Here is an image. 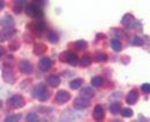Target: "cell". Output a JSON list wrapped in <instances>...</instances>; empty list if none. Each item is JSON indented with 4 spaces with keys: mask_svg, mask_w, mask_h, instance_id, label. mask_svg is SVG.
Returning <instances> with one entry per match:
<instances>
[{
    "mask_svg": "<svg viewBox=\"0 0 150 122\" xmlns=\"http://www.w3.org/2000/svg\"><path fill=\"white\" fill-rule=\"evenodd\" d=\"M33 96H34L36 100H39L40 102H45L48 101L49 98V90L46 87L45 83H39L36 84L33 90Z\"/></svg>",
    "mask_w": 150,
    "mask_h": 122,
    "instance_id": "obj_1",
    "label": "cell"
},
{
    "mask_svg": "<svg viewBox=\"0 0 150 122\" xmlns=\"http://www.w3.org/2000/svg\"><path fill=\"white\" fill-rule=\"evenodd\" d=\"M110 47L112 48V50H115V52H121V49H123V44H121L120 40L116 39V38L110 40Z\"/></svg>",
    "mask_w": 150,
    "mask_h": 122,
    "instance_id": "obj_20",
    "label": "cell"
},
{
    "mask_svg": "<svg viewBox=\"0 0 150 122\" xmlns=\"http://www.w3.org/2000/svg\"><path fill=\"white\" fill-rule=\"evenodd\" d=\"M120 110H121V106H120V103H119V102H114V103H111L110 107H109V111L111 112L112 115L119 113Z\"/></svg>",
    "mask_w": 150,
    "mask_h": 122,
    "instance_id": "obj_23",
    "label": "cell"
},
{
    "mask_svg": "<svg viewBox=\"0 0 150 122\" xmlns=\"http://www.w3.org/2000/svg\"><path fill=\"white\" fill-rule=\"evenodd\" d=\"M19 71L24 74H30L33 72V65L30 64L29 60L23 59V60H20V63H19Z\"/></svg>",
    "mask_w": 150,
    "mask_h": 122,
    "instance_id": "obj_11",
    "label": "cell"
},
{
    "mask_svg": "<svg viewBox=\"0 0 150 122\" xmlns=\"http://www.w3.org/2000/svg\"><path fill=\"white\" fill-rule=\"evenodd\" d=\"M41 122H48V121H46V120H43V121H41Z\"/></svg>",
    "mask_w": 150,
    "mask_h": 122,
    "instance_id": "obj_40",
    "label": "cell"
},
{
    "mask_svg": "<svg viewBox=\"0 0 150 122\" xmlns=\"http://www.w3.org/2000/svg\"><path fill=\"white\" fill-rule=\"evenodd\" d=\"M48 40L50 42L51 44H56L59 42V34L55 30H50L48 33Z\"/></svg>",
    "mask_w": 150,
    "mask_h": 122,
    "instance_id": "obj_21",
    "label": "cell"
},
{
    "mask_svg": "<svg viewBox=\"0 0 150 122\" xmlns=\"http://www.w3.org/2000/svg\"><path fill=\"white\" fill-rule=\"evenodd\" d=\"M3 54H4V48H3V47H0V57H1Z\"/></svg>",
    "mask_w": 150,
    "mask_h": 122,
    "instance_id": "obj_38",
    "label": "cell"
},
{
    "mask_svg": "<svg viewBox=\"0 0 150 122\" xmlns=\"http://www.w3.org/2000/svg\"><path fill=\"white\" fill-rule=\"evenodd\" d=\"M79 64H80L81 67H89V65L91 64V58L89 57V55H84V57L79 60Z\"/></svg>",
    "mask_w": 150,
    "mask_h": 122,
    "instance_id": "obj_24",
    "label": "cell"
},
{
    "mask_svg": "<svg viewBox=\"0 0 150 122\" xmlns=\"http://www.w3.org/2000/svg\"><path fill=\"white\" fill-rule=\"evenodd\" d=\"M34 4L38 5V6H40V5H44L45 1H43V0H38V1H34Z\"/></svg>",
    "mask_w": 150,
    "mask_h": 122,
    "instance_id": "obj_36",
    "label": "cell"
},
{
    "mask_svg": "<svg viewBox=\"0 0 150 122\" xmlns=\"http://www.w3.org/2000/svg\"><path fill=\"white\" fill-rule=\"evenodd\" d=\"M142 91L144 92V93H150V83H144L143 86H142Z\"/></svg>",
    "mask_w": 150,
    "mask_h": 122,
    "instance_id": "obj_34",
    "label": "cell"
},
{
    "mask_svg": "<svg viewBox=\"0 0 150 122\" xmlns=\"http://www.w3.org/2000/svg\"><path fill=\"white\" fill-rule=\"evenodd\" d=\"M1 107H3V101L0 100V108H1Z\"/></svg>",
    "mask_w": 150,
    "mask_h": 122,
    "instance_id": "obj_39",
    "label": "cell"
},
{
    "mask_svg": "<svg viewBox=\"0 0 150 122\" xmlns=\"http://www.w3.org/2000/svg\"><path fill=\"white\" fill-rule=\"evenodd\" d=\"M89 107V101L83 97H78L74 100V108L76 110H85Z\"/></svg>",
    "mask_w": 150,
    "mask_h": 122,
    "instance_id": "obj_12",
    "label": "cell"
},
{
    "mask_svg": "<svg viewBox=\"0 0 150 122\" xmlns=\"http://www.w3.org/2000/svg\"><path fill=\"white\" fill-rule=\"evenodd\" d=\"M70 100V93L68 91H64V90H60L56 92L55 95V102L58 105H64Z\"/></svg>",
    "mask_w": 150,
    "mask_h": 122,
    "instance_id": "obj_6",
    "label": "cell"
},
{
    "mask_svg": "<svg viewBox=\"0 0 150 122\" xmlns=\"http://www.w3.org/2000/svg\"><path fill=\"white\" fill-rule=\"evenodd\" d=\"M46 50H48V48H46V45L44 43H35L34 48H33V52H34V54H36V55L44 54Z\"/></svg>",
    "mask_w": 150,
    "mask_h": 122,
    "instance_id": "obj_16",
    "label": "cell"
},
{
    "mask_svg": "<svg viewBox=\"0 0 150 122\" xmlns=\"http://www.w3.org/2000/svg\"><path fill=\"white\" fill-rule=\"evenodd\" d=\"M4 5H5V4H4V1H1V0H0V10H3V9H4Z\"/></svg>",
    "mask_w": 150,
    "mask_h": 122,
    "instance_id": "obj_37",
    "label": "cell"
},
{
    "mask_svg": "<svg viewBox=\"0 0 150 122\" xmlns=\"http://www.w3.org/2000/svg\"><path fill=\"white\" fill-rule=\"evenodd\" d=\"M114 122H120V121H114Z\"/></svg>",
    "mask_w": 150,
    "mask_h": 122,
    "instance_id": "obj_41",
    "label": "cell"
},
{
    "mask_svg": "<svg viewBox=\"0 0 150 122\" xmlns=\"http://www.w3.org/2000/svg\"><path fill=\"white\" fill-rule=\"evenodd\" d=\"M93 117H94V120L98 121V122H100V121L104 120V117H105V111H104V108H103V106L96 105L95 107H94Z\"/></svg>",
    "mask_w": 150,
    "mask_h": 122,
    "instance_id": "obj_9",
    "label": "cell"
},
{
    "mask_svg": "<svg viewBox=\"0 0 150 122\" xmlns=\"http://www.w3.org/2000/svg\"><path fill=\"white\" fill-rule=\"evenodd\" d=\"M126 103H129V105H135V103L138 102L139 100V93L137 90H131L128 95H126Z\"/></svg>",
    "mask_w": 150,
    "mask_h": 122,
    "instance_id": "obj_15",
    "label": "cell"
},
{
    "mask_svg": "<svg viewBox=\"0 0 150 122\" xmlns=\"http://www.w3.org/2000/svg\"><path fill=\"white\" fill-rule=\"evenodd\" d=\"M16 35V30L14 28H9V29H3L0 30V42L10 40Z\"/></svg>",
    "mask_w": 150,
    "mask_h": 122,
    "instance_id": "obj_8",
    "label": "cell"
},
{
    "mask_svg": "<svg viewBox=\"0 0 150 122\" xmlns=\"http://www.w3.org/2000/svg\"><path fill=\"white\" fill-rule=\"evenodd\" d=\"M46 83H48L49 86H51V87H58L60 84V77L55 76V74H53V76H49L48 79H46Z\"/></svg>",
    "mask_w": 150,
    "mask_h": 122,
    "instance_id": "obj_18",
    "label": "cell"
},
{
    "mask_svg": "<svg viewBox=\"0 0 150 122\" xmlns=\"http://www.w3.org/2000/svg\"><path fill=\"white\" fill-rule=\"evenodd\" d=\"M38 67H39V69L43 71V72L49 71V69L51 68V60L48 57H41L39 63H38Z\"/></svg>",
    "mask_w": 150,
    "mask_h": 122,
    "instance_id": "obj_13",
    "label": "cell"
},
{
    "mask_svg": "<svg viewBox=\"0 0 150 122\" xmlns=\"http://www.w3.org/2000/svg\"><path fill=\"white\" fill-rule=\"evenodd\" d=\"M8 106L11 107V108H21V107L25 106V98L21 95H14L8 100Z\"/></svg>",
    "mask_w": 150,
    "mask_h": 122,
    "instance_id": "obj_4",
    "label": "cell"
},
{
    "mask_svg": "<svg viewBox=\"0 0 150 122\" xmlns=\"http://www.w3.org/2000/svg\"><path fill=\"white\" fill-rule=\"evenodd\" d=\"M0 25H1L4 29H9V28L14 27V19L11 15H4L1 19H0Z\"/></svg>",
    "mask_w": 150,
    "mask_h": 122,
    "instance_id": "obj_14",
    "label": "cell"
},
{
    "mask_svg": "<svg viewBox=\"0 0 150 122\" xmlns=\"http://www.w3.org/2000/svg\"><path fill=\"white\" fill-rule=\"evenodd\" d=\"M75 48L78 50H85L88 48V43L85 40H78L75 42Z\"/></svg>",
    "mask_w": 150,
    "mask_h": 122,
    "instance_id": "obj_28",
    "label": "cell"
},
{
    "mask_svg": "<svg viewBox=\"0 0 150 122\" xmlns=\"http://www.w3.org/2000/svg\"><path fill=\"white\" fill-rule=\"evenodd\" d=\"M3 79L9 84L15 83V74L13 73L11 68H4L3 71Z\"/></svg>",
    "mask_w": 150,
    "mask_h": 122,
    "instance_id": "obj_10",
    "label": "cell"
},
{
    "mask_svg": "<svg viewBox=\"0 0 150 122\" xmlns=\"http://www.w3.org/2000/svg\"><path fill=\"white\" fill-rule=\"evenodd\" d=\"M15 3V5H14V11H15V14H20L21 10H23V5H24V3L25 1H23V0H16V1H14Z\"/></svg>",
    "mask_w": 150,
    "mask_h": 122,
    "instance_id": "obj_27",
    "label": "cell"
},
{
    "mask_svg": "<svg viewBox=\"0 0 150 122\" xmlns=\"http://www.w3.org/2000/svg\"><path fill=\"white\" fill-rule=\"evenodd\" d=\"M138 122H148V120L145 118V117H144L143 115H140V116L138 117Z\"/></svg>",
    "mask_w": 150,
    "mask_h": 122,
    "instance_id": "obj_35",
    "label": "cell"
},
{
    "mask_svg": "<svg viewBox=\"0 0 150 122\" xmlns=\"http://www.w3.org/2000/svg\"><path fill=\"white\" fill-rule=\"evenodd\" d=\"M106 59H108V55L104 52H96V53L94 54V60L98 63H104V62H106Z\"/></svg>",
    "mask_w": 150,
    "mask_h": 122,
    "instance_id": "obj_19",
    "label": "cell"
},
{
    "mask_svg": "<svg viewBox=\"0 0 150 122\" xmlns=\"http://www.w3.org/2000/svg\"><path fill=\"white\" fill-rule=\"evenodd\" d=\"M103 83H104V79H103V77L96 76V77H94L91 79V86L93 87H100V86H103Z\"/></svg>",
    "mask_w": 150,
    "mask_h": 122,
    "instance_id": "obj_25",
    "label": "cell"
},
{
    "mask_svg": "<svg viewBox=\"0 0 150 122\" xmlns=\"http://www.w3.org/2000/svg\"><path fill=\"white\" fill-rule=\"evenodd\" d=\"M19 47H20V44H19L18 42H13V43L9 44V49H10L11 52H14V50H18Z\"/></svg>",
    "mask_w": 150,
    "mask_h": 122,
    "instance_id": "obj_33",
    "label": "cell"
},
{
    "mask_svg": "<svg viewBox=\"0 0 150 122\" xmlns=\"http://www.w3.org/2000/svg\"><path fill=\"white\" fill-rule=\"evenodd\" d=\"M29 30L33 33V34H36V35H41V33L45 30V22L44 20H35L30 23L29 25Z\"/></svg>",
    "mask_w": 150,
    "mask_h": 122,
    "instance_id": "obj_5",
    "label": "cell"
},
{
    "mask_svg": "<svg viewBox=\"0 0 150 122\" xmlns=\"http://www.w3.org/2000/svg\"><path fill=\"white\" fill-rule=\"evenodd\" d=\"M130 43L133 44V45H135V47H142L144 44V40L140 38V37H138V35H134L133 38H131Z\"/></svg>",
    "mask_w": 150,
    "mask_h": 122,
    "instance_id": "obj_26",
    "label": "cell"
},
{
    "mask_svg": "<svg viewBox=\"0 0 150 122\" xmlns=\"http://www.w3.org/2000/svg\"><path fill=\"white\" fill-rule=\"evenodd\" d=\"M120 113H121V116L123 117H126V118H129V117H131L133 116V110L131 108H121L120 110Z\"/></svg>",
    "mask_w": 150,
    "mask_h": 122,
    "instance_id": "obj_30",
    "label": "cell"
},
{
    "mask_svg": "<svg viewBox=\"0 0 150 122\" xmlns=\"http://www.w3.org/2000/svg\"><path fill=\"white\" fill-rule=\"evenodd\" d=\"M26 121L28 122H39V116L35 112H30L29 115L26 116Z\"/></svg>",
    "mask_w": 150,
    "mask_h": 122,
    "instance_id": "obj_29",
    "label": "cell"
},
{
    "mask_svg": "<svg viewBox=\"0 0 150 122\" xmlns=\"http://www.w3.org/2000/svg\"><path fill=\"white\" fill-rule=\"evenodd\" d=\"M83 83H84V79L76 78V79H73V81L69 83V86H70L71 90H78V88H80L83 86Z\"/></svg>",
    "mask_w": 150,
    "mask_h": 122,
    "instance_id": "obj_22",
    "label": "cell"
},
{
    "mask_svg": "<svg viewBox=\"0 0 150 122\" xmlns=\"http://www.w3.org/2000/svg\"><path fill=\"white\" fill-rule=\"evenodd\" d=\"M80 93H81V97L85 98V100H88V101L95 96V92H94V90H93V88H90V87L83 88V90L80 91Z\"/></svg>",
    "mask_w": 150,
    "mask_h": 122,
    "instance_id": "obj_17",
    "label": "cell"
},
{
    "mask_svg": "<svg viewBox=\"0 0 150 122\" xmlns=\"http://www.w3.org/2000/svg\"><path fill=\"white\" fill-rule=\"evenodd\" d=\"M112 32H114L115 37H118V38H125V37H126L125 33L121 30V29H119V28H115V29H112Z\"/></svg>",
    "mask_w": 150,
    "mask_h": 122,
    "instance_id": "obj_32",
    "label": "cell"
},
{
    "mask_svg": "<svg viewBox=\"0 0 150 122\" xmlns=\"http://www.w3.org/2000/svg\"><path fill=\"white\" fill-rule=\"evenodd\" d=\"M21 118V115H11V116H9L6 117L5 120H4V122H18L19 120Z\"/></svg>",
    "mask_w": 150,
    "mask_h": 122,
    "instance_id": "obj_31",
    "label": "cell"
},
{
    "mask_svg": "<svg viewBox=\"0 0 150 122\" xmlns=\"http://www.w3.org/2000/svg\"><path fill=\"white\" fill-rule=\"evenodd\" d=\"M121 23H123V25L125 28H128V29H133V28H135L138 24L137 19H135L131 14H125L123 17V19H121Z\"/></svg>",
    "mask_w": 150,
    "mask_h": 122,
    "instance_id": "obj_7",
    "label": "cell"
},
{
    "mask_svg": "<svg viewBox=\"0 0 150 122\" xmlns=\"http://www.w3.org/2000/svg\"><path fill=\"white\" fill-rule=\"evenodd\" d=\"M60 60L64 63H68L70 65H73V67H75V65H78L79 64V58H78V55L73 53V52H70V50H67V52H63L62 54H60Z\"/></svg>",
    "mask_w": 150,
    "mask_h": 122,
    "instance_id": "obj_2",
    "label": "cell"
},
{
    "mask_svg": "<svg viewBox=\"0 0 150 122\" xmlns=\"http://www.w3.org/2000/svg\"><path fill=\"white\" fill-rule=\"evenodd\" d=\"M25 13L26 15H29L31 18H35V19H40L41 17H43V9L40 6L35 5L34 3L33 4H28L25 6Z\"/></svg>",
    "mask_w": 150,
    "mask_h": 122,
    "instance_id": "obj_3",
    "label": "cell"
}]
</instances>
